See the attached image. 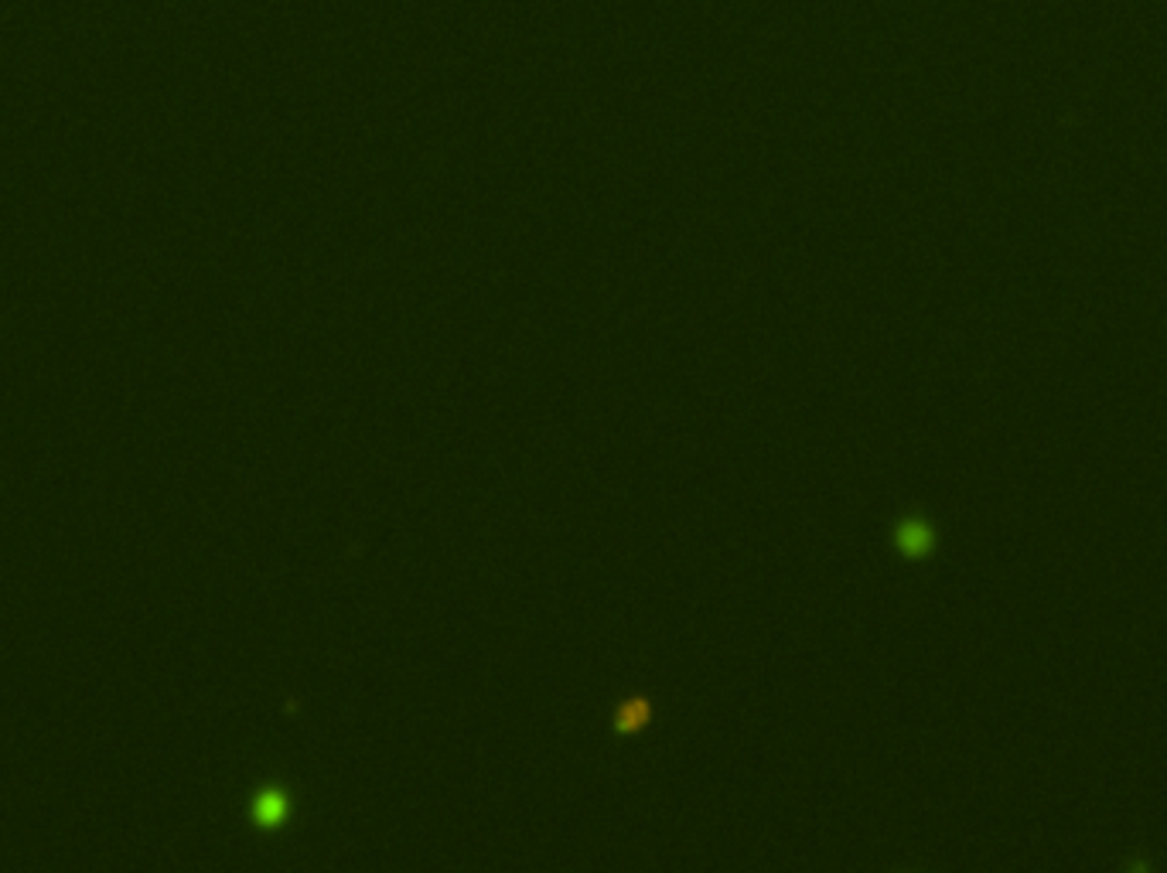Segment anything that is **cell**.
I'll use <instances>...</instances> for the list:
<instances>
[{
  "label": "cell",
  "mask_w": 1167,
  "mask_h": 873,
  "mask_svg": "<svg viewBox=\"0 0 1167 873\" xmlns=\"http://www.w3.org/2000/svg\"><path fill=\"white\" fill-rule=\"evenodd\" d=\"M287 816V798L280 792H263L256 802V819L260 822H280Z\"/></svg>",
  "instance_id": "1"
},
{
  "label": "cell",
  "mask_w": 1167,
  "mask_h": 873,
  "mask_svg": "<svg viewBox=\"0 0 1167 873\" xmlns=\"http://www.w3.org/2000/svg\"><path fill=\"white\" fill-rule=\"evenodd\" d=\"M649 717V706L645 703H628L622 713H618V723H622L625 730H632V727H642V720Z\"/></svg>",
  "instance_id": "2"
}]
</instances>
